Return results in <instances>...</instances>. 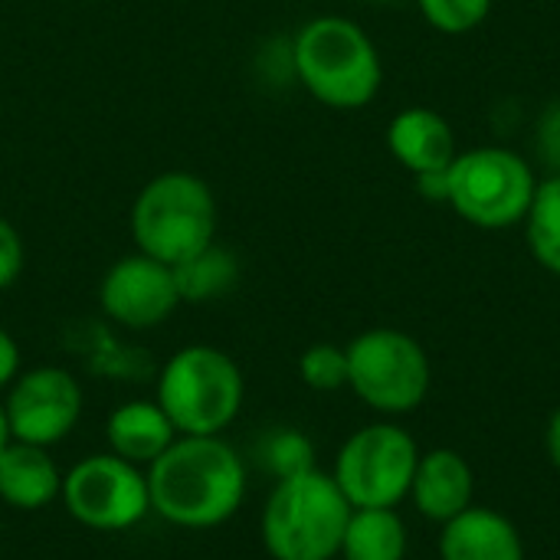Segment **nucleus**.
<instances>
[{
	"mask_svg": "<svg viewBox=\"0 0 560 560\" xmlns=\"http://www.w3.org/2000/svg\"><path fill=\"white\" fill-rule=\"evenodd\" d=\"M548 450H551V459H555V466L560 469V410L555 413V420H551V430H548Z\"/></svg>",
	"mask_w": 560,
	"mask_h": 560,
	"instance_id": "obj_25",
	"label": "nucleus"
},
{
	"mask_svg": "<svg viewBox=\"0 0 560 560\" xmlns=\"http://www.w3.org/2000/svg\"><path fill=\"white\" fill-rule=\"evenodd\" d=\"M341 551L348 560H404L407 528L390 509L351 512Z\"/></svg>",
	"mask_w": 560,
	"mask_h": 560,
	"instance_id": "obj_17",
	"label": "nucleus"
},
{
	"mask_svg": "<svg viewBox=\"0 0 560 560\" xmlns=\"http://www.w3.org/2000/svg\"><path fill=\"white\" fill-rule=\"evenodd\" d=\"M217 203L210 187L184 171L144 184L131 210V233L144 256L177 266L213 243Z\"/></svg>",
	"mask_w": 560,
	"mask_h": 560,
	"instance_id": "obj_5",
	"label": "nucleus"
},
{
	"mask_svg": "<svg viewBox=\"0 0 560 560\" xmlns=\"http://www.w3.org/2000/svg\"><path fill=\"white\" fill-rule=\"evenodd\" d=\"M148 495L151 512L174 528H220L243 505L246 469L220 436H177L148 466Z\"/></svg>",
	"mask_w": 560,
	"mask_h": 560,
	"instance_id": "obj_1",
	"label": "nucleus"
},
{
	"mask_svg": "<svg viewBox=\"0 0 560 560\" xmlns=\"http://www.w3.org/2000/svg\"><path fill=\"white\" fill-rule=\"evenodd\" d=\"M108 450L135 466H151L180 436L158 400H128L112 410L105 423Z\"/></svg>",
	"mask_w": 560,
	"mask_h": 560,
	"instance_id": "obj_14",
	"label": "nucleus"
},
{
	"mask_svg": "<svg viewBox=\"0 0 560 560\" xmlns=\"http://www.w3.org/2000/svg\"><path fill=\"white\" fill-rule=\"evenodd\" d=\"M525 220H528V246L535 259L560 276V174L535 187V200Z\"/></svg>",
	"mask_w": 560,
	"mask_h": 560,
	"instance_id": "obj_19",
	"label": "nucleus"
},
{
	"mask_svg": "<svg viewBox=\"0 0 560 560\" xmlns=\"http://www.w3.org/2000/svg\"><path fill=\"white\" fill-rule=\"evenodd\" d=\"M302 85L331 108H361L381 89V56L368 33L345 16H318L295 36Z\"/></svg>",
	"mask_w": 560,
	"mask_h": 560,
	"instance_id": "obj_3",
	"label": "nucleus"
},
{
	"mask_svg": "<svg viewBox=\"0 0 560 560\" xmlns=\"http://www.w3.org/2000/svg\"><path fill=\"white\" fill-rule=\"evenodd\" d=\"M377 3H390V0H377Z\"/></svg>",
	"mask_w": 560,
	"mask_h": 560,
	"instance_id": "obj_27",
	"label": "nucleus"
},
{
	"mask_svg": "<svg viewBox=\"0 0 560 560\" xmlns=\"http://www.w3.org/2000/svg\"><path fill=\"white\" fill-rule=\"evenodd\" d=\"M23 259H26V253H23L20 233L13 230V223H7V220L0 217V292L10 289V285L20 279Z\"/></svg>",
	"mask_w": 560,
	"mask_h": 560,
	"instance_id": "obj_23",
	"label": "nucleus"
},
{
	"mask_svg": "<svg viewBox=\"0 0 560 560\" xmlns=\"http://www.w3.org/2000/svg\"><path fill=\"white\" fill-rule=\"evenodd\" d=\"M158 407L180 436H220L243 407V374L220 348H180L158 377Z\"/></svg>",
	"mask_w": 560,
	"mask_h": 560,
	"instance_id": "obj_4",
	"label": "nucleus"
},
{
	"mask_svg": "<svg viewBox=\"0 0 560 560\" xmlns=\"http://www.w3.org/2000/svg\"><path fill=\"white\" fill-rule=\"evenodd\" d=\"M20 377V348L10 338V331L0 328V390L10 387Z\"/></svg>",
	"mask_w": 560,
	"mask_h": 560,
	"instance_id": "obj_24",
	"label": "nucleus"
},
{
	"mask_svg": "<svg viewBox=\"0 0 560 560\" xmlns=\"http://www.w3.org/2000/svg\"><path fill=\"white\" fill-rule=\"evenodd\" d=\"M420 10L443 33H469L489 16L492 0H420Z\"/></svg>",
	"mask_w": 560,
	"mask_h": 560,
	"instance_id": "obj_22",
	"label": "nucleus"
},
{
	"mask_svg": "<svg viewBox=\"0 0 560 560\" xmlns=\"http://www.w3.org/2000/svg\"><path fill=\"white\" fill-rule=\"evenodd\" d=\"M174 269V282H177V292H180V302H207V299H217L223 292H230L240 279V266L236 259L220 249V246H207L200 249L197 256L171 266Z\"/></svg>",
	"mask_w": 560,
	"mask_h": 560,
	"instance_id": "obj_18",
	"label": "nucleus"
},
{
	"mask_svg": "<svg viewBox=\"0 0 560 560\" xmlns=\"http://www.w3.org/2000/svg\"><path fill=\"white\" fill-rule=\"evenodd\" d=\"M62 492V476L43 446L10 440L0 453V502L16 512H39Z\"/></svg>",
	"mask_w": 560,
	"mask_h": 560,
	"instance_id": "obj_13",
	"label": "nucleus"
},
{
	"mask_svg": "<svg viewBox=\"0 0 560 560\" xmlns=\"http://www.w3.org/2000/svg\"><path fill=\"white\" fill-rule=\"evenodd\" d=\"M3 413L16 443L49 450L75 430L82 417V387L62 368H33L10 384Z\"/></svg>",
	"mask_w": 560,
	"mask_h": 560,
	"instance_id": "obj_10",
	"label": "nucleus"
},
{
	"mask_svg": "<svg viewBox=\"0 0 560 560\" xmlns=\"http://www.w3.org/2000/svg\"><path fill=\"white\" fill-rule=\"evenodd\" d=\"M13 436H10V427H7V413H3V404H0V453L7 450V443H10Z\"/></svg>",
	"mask_w": 560,
	"mask_h": 560,
	"instance_id": "obj_26",
	"label": "nucleus"
},
{
	"mask_svg": "<svg viewBox=\"0 0 560 560\" xmlns=\"http://www.w3.org/2000/svg\"><path fill=\"white\" fill-rule=\"evenodd\" d=\"M351 512L335 476L308 469L279 479L262 512V545L276 560H331L341 551Z\"/></svg>",
	"mask_w": 560,
	"mask_h": 560,
	"instance_id": "obj_2",
	"label": "nucleus"
},
{
	"mask_svg": "<svg viewBox=\"0 0 560 560\" xmlns=\"http://www.w3.org/2000/svg\"><path fill=\"white\" fill-rule=\"evenodd\" d=\"M443 560H522V541L502 515L466 509L443 532Z\"/></svg>",
	"mask_w": 560,
	"mask_h": 560,
	"instance_id": "obj_16",
	"label": "nucleus"
},
{
	"mask_svg": "<svg viewBox=\"0 0 560 560\" xmlns=\"http://www.w3.org/2000/svg\"><path fill=\"white\" fill-rule=\"evenodd\" d=\"M299 374L312 390H338L348 384V351L335 345H312L299 361Z\"/></svg>",
	"mask_w": 560,
	"mask_h": 560,
	"instance_id": "obj_21",
	"label": "nucleus"
},
{
	"mask_svg": "<svg viewBox=\"0 0 560 560\" xmlns=\"http://www.w3.org/2000/svg\"><path fill=\"white\" fill-rule=\"evenodd\" d=\"M262 459H266L269 472L279 479H292V476L315 469V450L299 430H276L262 443Z\"/></svg>",
	"mask_w": 560,
	"mask_h": 560,
	"instance_id": "obj_20",
	"label": "nucleus"
},
{
	"mask_svg": "<svg viewBox=\"0 0 560 560\" xmlns=\"http://www.w3.org/2000/svg\"><path fill=\"white\" fill-rule=\"evenodd\" d=\"M348 384L374 410L407 413L427 397L430 361L404 331L374 328L348 348Z\"/></svg>",
	"mask_w": 560,
	"mask_h": 560,
	"instance_id": "obj_8",
	"label": "nucleus"
},
{
	"mask_svg": "<svg viewBox=\"0 0 560 560\" xmlns=\"http://www.w3.org/2000/svg\"><path fill=\"white\" fill-rule=\"evenodd\" d=\"M387 144L394 158L417 177L443 174L456 158V138L450 125L430 108H407L390 121Z\"/></svg>",
	"mask_w": 560,
	"mask_h": 560,
	"instance_id": "obj_12",
	"label": "nucleus"
},
{
	"mask_svg": "<svg viewBox=\"0 0 560 560\" xmlns=\"http://www.w3.org/2000/svg\"><path fill=\"white\" fill-rule=\"evenodd\" d=\"M98 305L112 322L125 328H154L167 322L171 312L180 305L174 269L144 253L125 256L105 272L98 285Z\"/></svg>",
	"mask_w": 560,
	"mask_h": 560,
	"instance_id": "obj_11",
	"label": "nucleus"
},
{
	"mask_svg": "<svg viewBox=\"0 0 560 560\" xmlns=\"http://www.w3.org/2000/svg\"><path fill=\"white\" fill-rule=\"evenodd\" d=\"M532 167L505 148H476L456 154L443 174V200L482 230H502L525 220L535 200Z\"/></svg>",
	"mask_w": 560,
	"mask_h": 560,
	"instance_id": "obj_6",
	"label": "nucleus"
},
{
	"mask_svg": "<svg viewBox=\"0 0 560 560\" xmlns=\"http://www.w3.org/2000/svg\"><path fill=\"white\" fill-rule=\"evenodd\" d=\"M59 499L69 518L92 532H128L151 515L148 472L115 453H95L72 466Z\"/></svg>",
	"mask_w": 560,
	"mask_h": 560,
	"instance_id": "obj_7",
	"label": "nucleus"
},
{
	"mask_svg": "<svg viewBox=\"0 0 560 560\" xmlns=\"http://www.w3.org/2000/svg\"><path fill=\"white\" fill-rule=\"evenodd\" d=\"M417 446L397 427H368L354 433L335 463V482L351 509H394L413 486Z\"/></svg>",
	"mask_w": 560,
	"mask_h": 560,
	"instance_id": "obj_9",
	"label": "nucleus"
},
{
	"mask_svg": "<svg viewBox=\"0 0 560 560\" xmlns=\"http://www.w3.org/2000/svg\"><path fill=\"white\" fill-rule=\"evenodd\" d=\"M413 499H417V509L433 518V522H450L456 518L459 512L469 509V499H472V472L469 466L450 453V450H436L430 453L427 459L417 463V472H413Z\"/></svg>",
	"mask_w": 560,
	"mask_h": 560,
	"instance_id": "obj_15",
	"label": "nucleus"
}]
</instances>
